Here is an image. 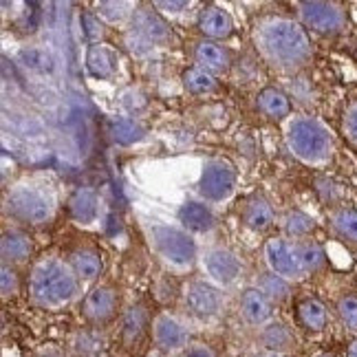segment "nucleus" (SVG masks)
<instances>
[{"mask_svg": "<svg viewBox=\"0 0 357 357\" xmlns=\"http://www.w3.org/2000/svg\"><path fill=\"white\" fill-rule=\"evenodd\" d=\"M254 49L263 62L278 71H300L313 58V43L298 20L287 16H263L252 29Z\"/></svg>", "mask_w": 357, "mask_h": 357, "instance_id": "nucleus-1", "label": "nucleus"}, {"mask_svg": "<svg viewBox=\"0 0 357 357\" xmlns=\"http://www.w3.org/2000/svg\"><path fill=\"white\" fill-rule=\"evenodd\" d=\"M79 278L58 256H45L29 271V298L45 311H62L79 298Z\"/></svg>", "mask_w": 357, "mask_h": 357, "instance_id": "nucleus-2", "label": "nucleus"}, {"mask_svg": "<svg viewBox=\"0 0 357 357\" xmlns=\"http://www.w3.org/2000/svg\"><path fill=\"white\" fill-rule=\"evenodd\" d=\"M287 150L309 168H324L331 163L335 142L328 126L313 115H291L284 121Z\"/></svg>", "mask_w": 357, "mask_h": 357, "instance_id": "nucleus-3", "label": "nucleus"}, {"mask_svg": "<svg viewBox=\"0 0 357 357\" xmlns=\"http://www.w3.org/2000/svg\"><path fill=\"white\" fill-rule=\"evenodd\" d=\"M5 212L20 223L45 225L58 212V190L40 176H24L5 192Z\"/></svg>", "mask_w": 357, "mask_h": 357, "instance_id": "nucleus-4", "label": "nucleus"}, {"mask_svg": "<svg viewBox=\"0 0 357 357\" xmlns=\"http://www.w3.org/2000/svg\"><path fill=\"white\" fill-rule=\"evenodd\" d=\"M146 241L159 263L172 273H188L199 263V245L181 225L153 221L144 225Z\"/></svg>", "mask_w": 357, "mask_h": 357, "instance_id": "nucleus-5", "label": "nucleus"}, {"mask_svg": "<svg viewBox=\"0 0 357 357\" xmlns=\"http://www.w3.org/2000/svg\"><path fill=\"white\" fill-rule=\"evenodd\" d=\"M236 181H238V176H236L234 166H231L227 159L214 157L203 163L197 192L201 201L208 203L210 208L212 205H223L234 197Z\"/></svg>", "mask_w": 357, "mask_h": 357, "instance_id": "nucleus-6", "label": "nucleus"}, {"mask_svg": "<svg viewBox=\"0 0 357 357\" xmlns=\"http://www.w3.org/2000/svg\"><path fill=\"white\" fill-rule=\"evenodd\" d=\"M265 263L271 273L284 278L287 282H296L309 276V269L302 256V243L284 236H273L265 243Z\"/></svg>", "mask_w": 357, "mask_h": 357, "instance_id": "nucleus-7", "label": "nucleus"}, {"mask_svg": "<svg viewBox=\"0 0 357 357\" xmlns=\"http://www.w3.org/2000/svg\"><path fill=\"white\" fill-rule=\"evenodd\" d=\"M199 265L205 273V280L218 289H229L243 278V260L241 256L225 245H210L201 252Z\"/></svg>", "mask_w": 357, "mask_h": 357, "instance_id": "nucleus-8", "label": "nucleus"}, {"mask_svg": "<svg viewBox=\"0 0 357 357\" xmlns=\"http://www.w3.org/2000/svg\"><path fill=\"white\" fill-rule=\"evenodd\" d=\"M181 300L190 318L199 322H214L221 318L225 309L223 289H218V287H214L208 280H190L183 287Z\"/></svg>", "mask_w": 357, "mask_h": 357, "instance_id": "nucleus-9", "label": "nucleus"}, {"mask_svg": "<svg viewBox=\"0 0 357 357\" xmlns=\"http://www.w3.org/2000/svg\"><path fill=\"white\" fill-rule=\"evenodd\" d=\"M300 24L320 36L342 33L347 26V9L340 3H296Z\"/></svg>", "mask_w": 357, "mask_h": 357, "instance_id": "nucleus-10", "label": "nucleus"}, {"mask_svg": "<svg viewBox=\"0 0 357 357\" xmlns=\"http://www.w3.org/2000/svg\"><path fill=\"white\" fill-rule=\"evenodd\" d=\"M150 335H153L155 347L166 353V355H174V353H183L192 342V333L188 322L176 315L172 311H159L153 318V328H150Z\"/></svg>", "mask_w": 357, "mask_h": 357, "instance_id": "nucleus-11", "label": "nucleus"}, {"mask_svg": "<svg viewBox=\"0 0 357 357\" xmlns=\"http://www.w3.org/2000/svg\"><path fill=\"white\" fill-rule=\"evenodd\" d=\"M119 311V294L111 284H95L86 291L82 300V315L89 322V326H106L117 318Z\"/></svg>", "mask_w": 357, "mask_h": 357, "instance_id": "nucleus-12", "label": "nucleus"}, {"mask_svg": "<svg viewBox=\"0 0 357 357\" xmlns=\"http://www.w3.org/2000/svg\"><path fill=\"white\" fill-rule=\"evenodd\" d=\"M130 31L139 33L155 47H170L174 45V31L170 22L161 16L155 7H137L130 20Z\"/></svg>", "mask_w": 357, "mask_h": 357, "instance_id": "nucleus-13", "label": "nucleus"}, {"mask_svg": "<svg viewBox=\"0 0 357 357\" xmlns=\"http://www.w3.org/2000/svg\"><path fill=\"white\" fill-rule=\"evenodd\" d=\"M150 328H153V320H150L148 309L142 305V302L130 305L121 315V342H123V347L130 349V351H137L144 344V340L150 333Z\"/></svg>", "mask_w": 357, "mask_h": 357, "instance_id": "nucleus-14", "label": "nucleus"}, {"mask_svg": "<svg viewBox=\"0 0 357 357\" xmlns=\"http://www.w3.org/2000/svg\"><path fill=\"white\" fill-rule=\"evenodd\" d=\"M241 318L256 328H263L273 320V302L258 289V287H250L241 296Z\"/></svg>", "mask_w": 357, "mask_h": 357, "instance_id": "nucleus-15", "label": "nucleus"}, {"mask_svg": "<svg viewBox=\"0 0 357 357\" xmlns=\"http://www.w3.org/2000/svg\"><path fill=\"white\" fill-rule=\"evenodd\" d=\"M176 221L185 231L195 234H210L216 227V216L212 208L203 201H185L176 212Z\"/></svg>", "mask_w": 357, "mask_h": 357, "instance_id": "nucleus-16", "label": "nucleus"}, {"mask_svg": "<svg viewBox=\"0 0 357 357\" xmlns=\"http://www.w3.org/2000/svg\"><path fill=\"white\" fill-rule=\"evenodd\" d=\"M68 355L71 357H106V335L98 326H82L68 335Z\"/></svg>", "mask_w": 357, "mask_h": 357, "instance_id": "nucleus-17", "label": "nucleus"}, {"mask_svg": "<svg viewBox=\"0 0 357 357\" xmlns=\"http://www.w3.org/2000/svg\"><path fill=\"white\" fill-rule=\"evenodd\" d=\"M199 31L205 36V40H227L231 33H234V20H231L229 11H225L223 7L216 5H205L199 11V20H197Z\"/></svg>", "mask_w": 357, "mask_h": 357, "instance_id": "nucleus-18", "label": "nucleus"}, {"mask_svg": "<svg viewBox=\"0 0 357 357\" xmlns=\"http://www.w3.org/2000/svg\"><path fill=\"white\" fill-rule=\"evenodd\" d=\"M192 56H195L197 66L205 68L212 75L227 73L231 66L229 51L221 43H214V40H199L195 49H192Z\"/></svg>", "mask_w": 357, "mask_h": 357, "instance_id": "nucleus-19", "label": "nucleus"}, {"mask_svg": "<svg viewBox=\"0 0 357 357\" xmlns=\"http://www.w3.org/2000/svg\"><path fill=\"white\" fill-rule=\"evenodd\" d=\"M68 214L77 225H93L100 218V195L89 185L77 188L68 199Z\"/></svg>", "mask_w": 357, "mask_h": 357, "instance_id": "nucleus-20", "label": "nucleus"}, {"mask_svg": "<svg viewBox=\"0 0 357 357\" xmlns=\"http://www.w3.org/2000/svg\"><path fill=\"white\" fill-rule=\"evenodd\" d=\"M117 51L106 43L91 45L86 51V71L95 79H111L117 73Z\"/></svg>", "mask_w": 357, "mask_h": 357, "instance_id": "nucleus-21", "label": "nucleus"}, {"mask_svg": "<svg viewBox=\"0 0 357 357\" xmlns=\"http://www.w3.org/2000/svg\"><path fill=\"white\" fill-rule=\"evenodd\" d=\"M0 254H3V265L24 263L33 254V241L20 229H7L0 241Z\"/></svg>", "mask_w": 357, "mask_h": 357, "instance_id": "nucleus-22", "label": "nucleus"}, {"mask_svg": "<svg viewBox=\"0 0 357 357\" xmlns=\"http://www.w3.org/2000/svg\"><path fill=\"white\" fill-rule=\"evenodd\" d=\"M256 108L269 119H289L291 117V100L284 91L276 86H265L256 95Z\"/></svg>", "mask_w": 357, "mask_h": 357, "instance_id": "nucleus-23", "label": "nucleus"}, {"mask_svg": "<svg viewBox=\"0 0 357 357\" xmlns=\"http://www.w3.org/2000/svg\"><path fill=\"white\" fill-rule=\"evenodd\" d=\"M68 265L73 267L75 276L82 282H93L102 276L104 271V260L100 256V252L91 250V247H82V250H75L71 256H68Z\"/></svg>", "mask_w": 357, "mask_h": 357, "instance_id": "nucleus-24", "label": "nucleus"}, {"mask_svg": "<svg viewBox=\"0 0 357 357\" xmlns=\"http://www.w3.org/2000/svg\"><path fill=\"white\" fill-rule=\"evenodd\" d=\"M243 223L247 229L256 231H267L273 225V208L271 203L263 197H252L245 205V212H243Z\"/></svg>", "mask_w": 357, "mask_h": 357, "instance_id": "nucleus-25", "label": "nucleus"}, {"mask_svg": "<svg viewBox=\"0 0 357 357\" xmlns=\"http://www.w3.org/2000/svg\"><path fill=\"white\" fill-rule=\"evenodd\" d=\"M108 130H111V137H113V142L117 146H135V144H139L146 139V126L144 123L137 119V117H117L111 121V126H108Z\"/></svg>", "mask_w": 357, "mask_h": 357, "instance_id": "nucleus-26", "label": "nucleus"}, {"mask_svg": "<svg viewBox=\"0 0 357 357\" xmlns=\"http://www.w3.org/2000/svg\"><path fill=\"white\" fill-rule=\"evenodd\" d=\"M260 340H263L267 351H273V353L289 355V351L296 347V337L291 333V328L278 320H271L267 326L260 328Z\"/></svg>", "mask_w": 357, "mask_h": 357, "instance_id": "nucleus-27", "label": "nucleus"}, {"mask_svg": "<svg viewBox=\"0 0 357 357\" xmlns=\"http://www.w3.org/2000/svg\"><path fill=\"white\" fill-rule=\"evenodd\" d=\"M139 5L128 3V0H102V3H95V16L106 24H123L130 22L135 11Z\"/></svg>", "mask_w": 357, "mask_h": 357, "instance_id": "nucleus-28", "label": "nucleus"}, {"mask_svg": "<svg viewBox=\"0 0 357 357\" xmlns=\"http://www.w3.org/2000/svg\"><path fill=\"white\" fill-rule=\"evenodd\" d=\"M18 60L26 71L38 75H51L56 71V60L45 47H26L18 53Z\"/></svg>", "mask_w": 357, "mask_h": 357, "instance_id": "nucleus-29", "label": "nucleus"}, {"mask_svg": "<svg viewBox=\"0 0 357 357\" xmlns=\"http://www.w3.org/2000/svg\"><path fill=\"white\" fill-rule=\"evenodd\" d=\"M181 82H183V89L190 93V95H210L216 91L218 82H216V75L208 73L205 68L201 66H190L183 71L181 75Z\"/></svg>", "mask_w": 357, "mask_h": 357, "instance_id": "nucleus-30", "label": "nucleus"}, {"mask_svg": "<svg viewBox=\"0 0 357 357\" xmlns=\"http://www.w3.org/2000/svg\"><path fill=\"white\" fill-rule=\"evenodd\" d=\"M298 318L300 322L305 324L309 331H324V326L328 322V313H326V307L322 305L320 300L315 298H307L302 300L298 305Z\"/></svg>", "mask_w": 357, "mask_h": 357, "instance_id": "nucleus-31", "label": "nucleus"}, {"mask_svg": "<svg viewBox=\"0 0 357 357\" xmlns=\"http://www.w3.org/2000/svg\"><path fill=\"white\" fill-rule=\"evenodd\" d=\"M282 227H284V234L287 238L291 241H305L307 236H311V231L315 229V221L300 210H291L287 212L282 218Z\"/></svg>", "mask_w": 357, "mask_h": 357, "instance_id": "nucleus-32", "label": "nucleus"}, {"mask_svg": "<svg viewBox=\"0 0 357 357\" xmlns=\"http://www.w3.org/2000/svg\"><path fill=\"white\" fill-rule=\"evenodd\" d=\"M331 227L335 229V234L340 238L357 243V210L335 208L331 212Z\"/></svg>", "mask_w": 357, "mask_h": 357, "instance_id": "nucleus-33", "label": "nucleus"}, {"mask_svg": "<svg viewBox=\"0 0 357 357\" xmlns=\"http://www.w3.org/2000/svg\"><path fill=\"white\" fill-rule=\"evenodd\" d=\"M117 104L126 117H137L148 108V95L139 86H126L117 95Z\"/></svg>", "mask_w": 357, "mask_h": 357, "instance_id": "nucleus-34", "label": "nucleus"}, {"mask_svg": "<svg viewBox=\"0 0 357 357\" xmlns=\"http://www.w3.org/2000/svg\"><path fill=\"white\" fill-rule=\"evenodd\" d=\"M258 289L263 291L271 302H284L287 298L291 296V282H287L284 278L276 276V273H263V276L258 278Z\"/></svg>", "mask_w": 357, "mask_h": 357, "instance_id": "nucleus-35", "label": "nucleus"}, {"mask_svg": "<svg viewBox=\"0 0 357 357\" xmlns=\"http://www.w3.org/2000/svg\"><path fill=\"white\" fill-rule=\"evenodd\" d=\"M337 315L349 331L357 333V296H353V294L342 296L337 302Z\"/></svg>", "mask_w": 357, "mask_h": 357, "instance_id": "nucleus-36", "label": "nucleus"}, {"mask_svg": "<svg viewBox=\"0 0 357 357\" xmlns=\"http://www.w3.org/2000/svg\"><path fill=\"white\" fill-rule=\"evenodd\" d=\"M79 24H82V31H84L86 40H91L93 45H98L102 43V38H104V24L102 20L95 16V11H84L79 16Z\"/></svg>", "mask_w": 357, "mask_h": 357, "instance_id": "nucleus-37", "label": "nucleus"}, {"mask_svg": "<svg viewBox=\"0 0 357 357\" xmlns=\"http://www.w3.org/2000/svg\"><path fill=\"white\" fill-rule=\"evenodd\" d=\"M123 45H126L128 51L132 53V56H137V58H148L150 53L157 49L153 43H148L146 38H142L139 33H135V31L126 33V38H123Z\"/></svg>", "mask_w": 357, "mask_h": 357, "instance_id": "nucleus-38", "label": "nucleus"}, {"mask_svg": "<svg viewBox=\"0 0 357 357\" xmlns=\"http://www.w3.org/2000/svg\"><path fill=\"white\" fill-rule=\"evenodd\" d=\"M300 243H302V256H305V263H307L309 273L318 271L324 265V252H322V247L311 243V241H300Z\"/></svg>", "mask_w": 357, "mask_h": 357, "instance_id": "nucleus-39", "label": "nucleus"}, {"mask_svg": "<svg viewBox=\"0 0 357 357\" xmlns=\"http://www.w3.org/2000/svg\"><path fill=\"white\" fill-rule=\"evenodd\" d=\"M153 7L166 18V16H183L192 7V3L190 0H157V3H153Z\"/></svg>", "mask_w": 357, "mask_h": 357, "instance_id": "nucleus-40", "label": "nucleus"}, {"mask_svg": "<svg viewBox=\"0 0 357 357\" xmlns=\"http://www.w3.org/2000/svg\"><path fill=\"white\" fill-rule=\"evenodd\" d=\"M0 291H3V298L18 294V273L11 265H3V271H0Z\"/></svg>", "mask_w": 357, "mask_h": 357, "instance_id": "nucleus-41", "label": "nucleus"}, {"mask_svg": "<svg viewBox=\"0 0 357 357\" xmlns=\"http://www.w3.org/2000/svg\"><path fill=\"white\" fill-rule=\"evenodd\" d=\"M342 132H344L347 139L357 148V102L351 104L344 111V117H342Z\"/></svg>", "mask_w": 357, "mask_h": 357, "instance_id": "nucleus-42", "label": "nucleus"}, {"mask_svg": "<svg viewBox=\"0 0 357 357\" xmlns=\"http://www.w3.org/2000/svg\"><path fill=\"white\" fill-rule=\"evenodd\" d=\"M181 357H218L210 344H203V342H192V344L181 353Z\"/></svg>", "mask_w": 357, "mask_h": 357, "instance_id": "nucleus-43", "label": "nucleus"}, {"mask_svg": "<svg viewBox=\"0 0 357 357\" xmlns=\"http://www.w3.org/2000/svg\"><path fill=\"white\" fill-rule=\"evenodd\" d=\"M33 357H71V355H66L60 347H53V344H47V347H40Z\"/></svg>", "mask_w": 357, "mask_h": 357, "instance_id": "nucleus-44", "label": "nucleus"}, {"mask_svg": "<svg viewBox=\"0 0 357 357\" xmlns=\"http://www.w3.org/2000/svg\"><path fill=\"white\" fill-rule=\"evenodd\" d=\"M254 357H291V355H284V353H273V351H263V353H258Z\"/></svg>", "mask_w": 357, "mask_h": 357, "instance_id": "nucleus-45", "label": "nucleus"}, {"mask_svg": "<svg viewBox=\"0 0 357 357\" xmlns=\"http://www.w3.org/2000/svg\"><path fill=\"white\" fill-rule=\"evenodd\" d=\"M347 357H357V340H353V342H351V344H349Z\"/></svg>", "mask_w": 357, "mask_h": 357, "instance_id": "nucleus-46", "label": "nucleus"}, {"mask_svg": "<svg viewBox=\"0 0 357 357\" xmlns=\"http://www.w3.org/2000/svg\"><path fill=\"white\" fill-rule=\"evenodd\" d=\"M315 357H335V355H331V353H320V355H315Z\"/></svg>", "mask_w": 357, "mask_h": 357, "instance_id": "nucleus-47", "label": "nucleus"}]
</instances>
